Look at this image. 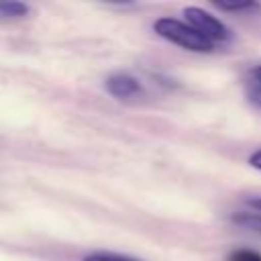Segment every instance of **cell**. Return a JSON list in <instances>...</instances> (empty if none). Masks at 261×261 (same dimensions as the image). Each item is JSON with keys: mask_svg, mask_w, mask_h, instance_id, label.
Here are the masks:
<instances>
[{"mask_svg": "<svg viewBox=\"0 0 261 261\" xmlns=\"http://www.w3.org/2000/svg\"><path fill=\"white\" fill-rule=\"evenodd\" d=\"M153 31L161 39H165V41H169V43H173V45H177L186 51H194V53L214 51V45L208 39H204L194 27H190L188 22H181L177 18L161 16L153 22Z\"/></svg>", "mask_w": 261, "mask_h": 261, "instance_id": "1", "label": "cell"}, {"mask_svg": "<svg viewBox=\"0 0 261 261\" xmlns=\"http://www.w3.org/2000/svg\"><path fill=\"white\" fill-rule=\"evenodd\" d=\"M184 16H186L188 24L194 27L212 45L214 43H226L232 37L230 29L222 20H218L214 14H210L208 10H202L198 6H188V8H184Z\"/></svg>", "mask_w": 261, "mask_h": 261, "instance_id": "2", "label": "cell"}, {"mask_svg": "<svg viewBox=\"0 0 261 261\" xmlns=\"http://www.w3.org/2000/svg\"><path fill=\"white\" fill-rule=\"evenodd\" d=\"M106 92L118 100H133L143 94V86L139 84L137 77L128 73H114L106 80Z\"/></svg>", "mask_w": 261, "mask_h": 261, "instance_id": "3", "label": "cell"}, {"mask_svg": "<svg viewBox=\"0 0 261 261\" xmlns=\"http://www.w3.org/2000/svg\"><path fill=\"white\" fill-rule=\"evenodd\" d=\"M232 220L243 226V228H249V230H255L261 234V214L259 212H239L232 216Z\"/></svg>", "mask_w": 261, "mask_h": 261, "instance_id": "4", "label": "cell"}, {"mask_svg": "<svg viewBox=\"0 0 261 261\" xmlns=\"http://www.w3.org/2000/svg\"><path fill=\"white\" fill-rule=\"evenodd\" d=\"M27 14H29V6L22 4V2H6V0L0 2V16H6V18H22Z\"/></svg>", "mask_w": 261, "mask_h": 261, "instance_id": "5", "label": "cell"}, {"mask_svg": "<svg viewBox=\"0 0 261 261\" xmlns=\"http://www.w3.org/2000/svg\"><path fill=\"white\" fill-rule=\"evenodd\" d=\"M226 261H261V253L255 249H234L228 253Z\"/></svg>", "mask_w": 261, "mask_h": 261, "instance_id": "6", "label": "cell"}, {"mask_svg": "<svg viewBox=\"0 0 261 261\" xmlns=\"http://www.w3.org/2000/svg\"><path fill=\"white\" fill-rule=\"evenodd\" d=\"M82 261H139V259L126 257V255H116V253H102V251H98V253L86 255Z\"/></svg>", "mask_w": 261, "mask_h": 261, "instance_id": "7", "label": "cell"}, {"mask_svg": "<svg viewBox=\"0 0 261 261\" xmlns=\"http://www.w3.org/2000/svg\"><path fill=\"white\" fill-rule=\"evenodd\" d=\"M216 6L220 10L239 12V10H255V8H259V2H253V0H247V2H216Z\"/></svg>", "mask_w": 261, "mask_h": 261, "instance_id": "8", "label": "cell"}, {"mask_svg": "<svg viewBox=\"0 0 261 261\" xmlns=\"http://www.w3.org/2000/svg\"><path fill=\"white\" fill-rule=\"evenodd\" d=\"M247 98H249L251 104H255V106L261 108V82L251 80V82L247 84Z\"/></svg>", "mask_w": 261, "mask_h": 261, "instance_id": "9", "label": "cell"}, {"mask_svg": "<svg viewBox=\"0 0 261 261\" xmlns=\"http://www.w3.org/2000/svg\"><path fill=\"white\" fill-rule=\"evenodd\" d=\"M249 165H251V167H255V169H259V171H261V149H259V151H255V153H251V155H249Z\"/></svg>", "mask_w": 261, "mask_h": 261, "instance_id": "10", "label": "cell"}, {"mask_svg": "<svg viewBox=\"0 0 261 261\" xmlns=\"http://www.w3.org/2000/svg\"><path fill=\"white\" fill-rule=\"evenodd\" d=\"M247 204H249L253 210H257V212L261 214V198H249V200H247Z\"/></svg>", "mask_w": 261, "mask_h": 261, "instance_id": "11", "label": "cell"}, {"mask_svg": "<svg viewBox=\"0 0 261 261\" xmlns=\"http://www.w3.org/2000/svg\"><path fill=\"white\" fill-rule=\"evenodd\" d=\"M253 80H257V82H261V65H257V67L253 69Z\"/></svg>", "mask_w": 261, "mask_h": 261, "instance_id": "12", "label": "cell"}]
</instances>
